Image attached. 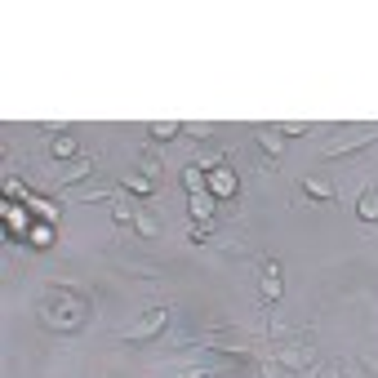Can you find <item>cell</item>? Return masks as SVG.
<instances>
[{
    "label": "cell",
    "instance_id": "30bf717a",
    "mask_svg": "<svg viewBox=\"0 0 378 378\" xmlns=\"http://www.w3.org/2000/svg\"><path fill=\"white\" fill-rule=\"evenodd\" d=\"M356 218L361 223H378V187H365V196L356 205Z\"/></svg>",
    "mask_w": 378,
    "mask_h": 378
},
{
    "label": "cell",
    "instance_id": "277c9868",
    "mask_svg": "<svg viewBox=\"0 0 378 378\" xmlns=\"http://www.w3.org/2000/svg\"><path fill=\"white\" fill-rule=\"evenodd\" d=\"M370 143H378V129L351 133V138H343V143H329V147H325V156H347V152H361V147H370Z\"/></svg>",
    "mask_w": 378,
    "mask_h": 378
},
{
    "label": "cell",
    "instance_id": "4fadbf2b",
    "mask_svg": "<svg viewBox=\"0 0 378 378\" xmlns=\"http://www.w3.org/2000/svg\"><path fill=\"white\" fill-rule=\"evenodd\" d=\"M152 138L156 143H169V138H174V133H182V125H178V120H152Z\"/></svg>",
    "mask_w": 378,
    "mask_h": 378
},
{
    "label": "cell",
    "instance_id": "5b68a950",
    "mask_svg": "<svg viewBox=\"0 0 378 378\" xmlns=\"http://www.w3.org/2000/svg\"><path fill=\"white\" fill-rule=\"evenodd\" d=\"M259 289H263V298L276 307V298H280V263H276V259H267V263H263V280H259Z\"/></svg>",
    "mask_w": 378,
    "mask_h": 378
},
{
    "label": "cell",
    "instance_id": "7402d4cb",
    "mask_svg": "<svg viewBox=\"0 0 378 378\" xmlns=\"http://www.w3.org/2000/svg\"><path fill=\"white\" fill-rule=\"evenodd\" d=\"M321 378H343V374H338V370H334V365H329V370H325Z\"/></svg>",
    "mask_w": 378,
    "mask_h": 378
},
{
    "label": "cell",
    "instance_id": "3957f363",
    "mask_svg": "<svg viewBox=\"0 0 378 378\" xmlns=\"http://www.w3.org/2000/svg\"><path fill=\"white\" fill-rule=\"evenodd\" d=\"M94 169H99L94 161H85V156H76L71 165H63V169H58V187H76V182H85V178L94 174Z\"/></svg>",
    "mask_w": 378,
    "mask_h": 378
},
{
    "label": "cell",
    "instance_id": "44dd1931",
    "mask_svg": "<svg viewBox=\"0 0 378 378\" xmlns=\"http://www.w3.org/2000/svg\"><path fill=\"white\" fill-rule=\"evenodd\" d=\"M182 129H187V133H191V138H201V143H205V138H210V125H182Z\"/></svg>",
    "mask_w": 378,
    "mask_h": 378
},
{
    "label": "cell",
    "instance_id": "9a60e30c",
    "mask_svg": "<svg viewBox=\"0 0 378 378\" xmlns=\"http://www.w3.org/2000/svg\"><path fill=\"white\" fill-rule=\"evenodd\" d=\"M133 227H138V236H156V231H161V223H156V214H147V210H138V218H133Z\"/></svg>",
    "mask_w": 378,
    "mask_h": 378
},
{
    "label": "cell",
    "instance_id": "ba28073f",
    "mask_svg": "<svg viewBox=\"0 0 378 378\" xmlns=\"http://www.w3.org/2000/svg\"><path fill=\"white\" fill-rule=\"evenodd\" d=\"M187 214L196 218V223H210V214H214V196H210V191H196V196L187 201Z\"/></svg>",
    "mask_w": 378,
    "mask_h": 378
},
{
    "label": "cell",
    "instance_id": "6da1fadb",
    "mask_svg": "<svg viewBox=\"0 0 378 378\" xmlns=\"http://www.w3.org/2000/svg\"><path fill=\"white\" fill-rule=\"evenodd\" d=\"M165 321H169V307H147L133 325L120 329V343H147V338H156L165 329Z\"/></svg>",
    "mask_w": 378,
    "mask_h": 378
},
{
    "label": "cell",
    "instance_id": "52a82bcc",
    "mask_svg": "<svg viewBox=\"0 0 378 378\" xmlns=\"http://www.w3.org/2000/svg\"><path fill=\"white\" fill-rule=\"evenodd\" d=\"M50 156L54 161H76V138H71V133H58V138H50Z\"/></svg>",
    "mask_w": 378,
    "mask_h": 378
},
{
    "label": "cell",
    "instance_id": "e0dca14e",
    "mask_svg": "<svg viewBox=\"0 0 378 378\" xmlns=\"http://www.w3.org/2000/svg\"><path fill=\"white\" fill-rule=\"evenodd\" d=\"M125 187L133 191V196H152V178H147V174H138V178H125Z\"/></svg>",
    "mask_w": 378,
    "mask_h": 378
},
{
    "label": "cell",
    "instance_id": "9c48e42d",
    "mask_svg": "<svg viewBox=\"0 0 378 378\" xmlns=\"http://www.w3.org/2000/svg\"><path fill=\"white\" fill-rule=\"evenodd\" d=\"M303 196H312L316 205H325V201H334V182H325V178H307V182H303Z\"/></svg>",
    "mask_w": 378,
    "mask_h": 378
},
{
    "label": "cell",
    "instance_id": "ac0fdd59",
    "mask_svg": "<svg viewBox=\"0 0 378 378\" xmlns=\"http://www.w3.org/2000/svg\"><path fill=\"white\" fill-rule=\"evenodd\" d=\"M161 378H214L210 370H174V374H161Z\"/></svg>",
    "mask_w": 378,
    "mask_h": 378
},
{
    "label": "cell",
    "instance_id": "ffe728a7",
    "mask_svg": "<svg viewBox=\"0 0 378 378\" xmlns=\"http://www.w3.org/2000/svg\"><path fill=\"white\" fill-rule=\"evenodd\" d=\"M210 223H196V227H191V240H196V245H205V240H210Z\"/></svg>",
    "mask_w": 378,
    "mask_h": 378
},
{
    "label": "cell",
    "instance_id": "5bb4252c",
    "mask_svg": "<svg viewBox=\"0 0 378 378\" xmlns=\"http://www.w3.org/2000/svg\"><path fill=\"white\" fill-rule=\"evenodd\" d=\"M182 187L196 196V191H205V169H196V165H182Z\"/></svg>",
    "mask_w": 378,
    "mask_h": 378
},
{
    "label": "cell",
    "instance_id": "d6986e66",
    "mask_svg": "<svg viewBox=\"0 0 378 378\" xmlns=\"http://www.w3.org/2000/svg\"><path fill=\"white\" fill-rule=\"evenodd\" d=\"M280 133H285V138H298V133H307V125H303V120H289V125H280Z\"/></svg>",
    "mask_w": 378,
    "mask_h": 378
},
{
    "label": "cell",
    "instance_id": "7a4b0ae2",
    "mask_svg": "<svg viewBox=\"0 0 378 378\" xmlns=\"http://www.w3.org/2000/svg\"><path fill=\"white\" fill-rule=\"evenodd\" d=\"M312 356H316V347L312 343H294V347H280V356H276V365H280V370H307V365H312Z\"/></svg>",
    "mask_w": 378,
    "mask_h": 378
},
{
    "label": "cell",
    "instance_id": "7c38bea8",
    "mask_svg": "<svg viewBox=\"0 0 378 378\" xmlns=\"http://www.w3.org/2000/svg\"><path fill=\"white\" fill-rule=\"evenodd\" d=\"M112 218L120 227L125 223H133V218H138V210H133V201H125V196H112Z\"/></svg>",
    "mask_w": 378,
    "mask_h": 378
},
{
    "label": "cell",
    "instance_id": "2e32d148",
    "mask_svg": "<svg viewBox=\"0 0 378 378\" xmlns=\"http://www.w3.org/2000/svg\"><path fill=\"white\" fill-rule=\"evenodd\" d=\"M218 161H223V152H218V147H205V152H201L191 165H196V169H210V174H214V169H218Z\"/></svg>",
    "mask_w": 378,
    "mask_h": 378
},
{
    "label": "cell",
    "instance_id": "8992f818",
    "mask_svg": "<svg viewBox=\"0 0 378 378\" xmlns=\"http://www.w3.org/2000/svg\"><path fill=\"white\" fill-rule=\"evenodd\" d=\"M210 196H236V174H231V169L218 165L210 174Z\"/></svg>",
    "mask_w": 378,
    "mask_h": 378
},
{
    "label": "cell",
    "instance_id": "8fae6325",
    "mask_svg": "<svg viewBox=\"0 0 378 378\" xmlns=\"http://www.w3.org/2000/svg\"><path fill=\"white\" fill-rule=\"evenodd\" d=\"M280 138H285L280 129H259V133H254V143H259V147H263L267 156H272V161L280 156Z\"/></svg>",
    "mask_w": 378,
    "mask_h": 378
}]
</instances>
